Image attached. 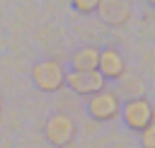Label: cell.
<instances>
[{
  "instance_id": "277c9868",
  "label": "cell",
  "mask_w": 155,
  "mask_h": 148,
  "mask_svg": "<svg viewBox=\"0 0 155 148\" xmlns=\"http://www.w3.org/2000/svg\"><path fill=\"white\" fill-rule=\"evenodd\" d=\"M65 85L82 97H90L94 92H99L102 87H107V80L99 70H73L65 73Z\"/></svg>"
},
{
  "instance_id": "3957f363",
  "label": "cell",
  "mask_w": 155,
  "mask_h": 148,
  "mask_svg": "<svg viewBox=\"0 0 155 148\" xmlns=\"http://www.w3.org/2000/svg\"><path fill=\"white\" fill-rule=\"evenodd\" d=\"M121 116H124V121H126L128 129L140 131L143 126L153 124L155 112H153V104L140 95V97H131L126 104H121Z\"/></svg>"
},
{
  "instance_id": "30bf717a",
  "label": "cell",
  "mask_w": 155,
  "mask_h": 148,
  "mask_svg": "<svg viewBox=\"0 0 155 148\" xmlns=\"http://www.w3.org/2000/svg\"><path fill=\"white\" fill-rule=\"evenodd\" d=\"M140 141H143V148H155V124H148L140 129Z\"/></svg>"
},
{
  "instance_id": "9c48e42d",
  "label": "cell",
  "mask_w": 155,
  "mask_h": 148,
  "mask_svg": "<svg viewBox=\"0 0 155 148\" xmlns=\"http://www.w3.org/2000/svg\"><path fill=\"white\" fill-rule=\"evenodd\" d=\"M70 2H73V7H75L78 12H82V15H92V12H97V7H99L102 0H70Z\"/></svg>"
},
{
  "instance_id": "ba28073f",
  "label": "cell",
  "mask_w": 155,
  "mask_h": 148,
  "mask_svg": "<svg viewBox=\"0 0 155 148\" xmlns=\"http://www.w3.org/2000/svg\"><path fill=\"white\" fill-rule=\"evenodd\" d=\"M97 63H99V49L94 46H82L70 58L73 70H97Z\"/></svg>"
},
{
  "instance_id": "8992f818",
  "label": "cell",
  "mask_w": 155,
  "mask_h": 148,
  "mask_svg": "<svg viewBox=\"0 0 155 148\" xmlns=\"http://www.w3.org/2000/svg\"><path fill=\"white\" fill-rule=\"evenodd\" d=\"M97 70L104 75V80H119L126 73V61L116 49H99Z\"/></svg>"
},
{
  "instance_id": "5b68a950",
  "label": "cell",
  "mask_w": 155,
  "mask_h": 148,
  "mask_svg": "<svg viewBox=\"0 0 155 148\" xmlns=\"http://www.w3.org/2000/svg\"><path fill=\"white\" fill-rule=\"evenodd\" d=\"M44 133H46V141H48L51 146L65 148V146H70L73 138H75V124H73V119L65 116V114H53V116L46 121Z\"/></svg>"
},
{
  "instance_id": "6da1fadb",
  "label": "cell",
  "mask_w": 155,
  "mask_h": 148,
  "mask_svg": "<svg viewBox=\"0 0 155 148\" xmlns=\"http://www.w3.org/2000/svg\"><path fill=\"white\" fill-rule=\"evenodd\" d=\"M87 114L94 121H111L121 114V97L116 90L102 87L99 92L87 97Z\"/></svg>"
},
{
  "instance_id": "7a4b0ae2",
  "label": "cell",
  "mask_w": 155,
  "mask_h": 148,
  "mask_svg": "<svg viewBox=\"0 0 155 148\" xmlns=\"http://www.w3.org/2000/svg\"><path fill=\"white\" fill-rule=\"evenodd\" d=\"M31 78H34V82H36L39 90H44V92H58L65 85V68L58 61L46 58V61H39L34 66Z\"/></svg>"
},
{
  "instance_id": "8fae6325",
  "label": "cell",
  "mask_w": 155,
  "mask_h": 148,
  "mask_svg": "<svg viewBox=\"0 0 155 148\" xmlns=\"http://www.w3.org/2000/svg\"><path fill=\"white\" fill-rule=\"evenodd\" d=\"M0 109H2V99H0Z\"/></svg>"
},
{
  "instance_id": "52a82bcc",
  "label": "cell",
  "mask_w": 155,
  "mask_h": 148,
  "mask_svg": "<svg viewBox=\"0 0 155 148\" xmlns=\"http://www.w3.org/2000/svg\"><path fill=\"white\" fill-rule=\"evenodd\" d=\"M97 12H99L102 19L109 22V24H124V22L128 19V15H131L128 5L121 2V0H107V2L102 0L99 7H97Z\"/></svg>"
}]
</instances>
